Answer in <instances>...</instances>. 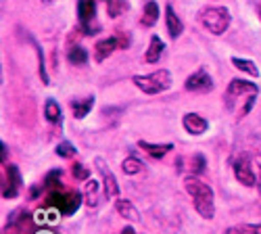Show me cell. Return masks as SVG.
I'll list each match as a JSON object with an SVG mask.
<instances>
[{
  "label": "cell",
  "instance_id": "obj_1",
  "mask_svg": "<svg viewBox=\"0 0 261 234\" xmlns=\"http://www.w3.org/2000/svg\"><path fill=\"white\" fill-rule=\"evenodd\" d=\"M184 188L186 193L192 197L194 209L203 220H213L215 216V195H213V188L205 182H201L199 178L188 176L184 180Z\"/></svg>",
  "mask_w": 261,
  "mask_h": 234
},
{
  "label": "cell",
  "instance_id": "obj_2",
  "mask_svg": "<svg viewBox=\"0 0 261 234\" xmlns=\"http://www.w3.org/2000/svg\"><path fill=\"white\" fill-rule=\"evenodd\" d=\"M46 190H48L46 193V205L59 209V214H63V216H73L80 209L82 201H84L82 193L75 188H63L61 184H57V186L46 188Z\"/></svg>",
  "mask_w": 261,
  "mask_h": 234
},
{
  "label": "cell",
  "instance_id": "obj_3",
  "mask_svg": "<svg viewBox=\"0 0 261 234\" xmlns=\"http://www.w3.org/2000/svg\"><path fill=\"white\" fill-rule=\"evenodd\" d=\"M201 23L205 25V30L213 36H222L228 28H230V11L226 7H207L199 13Z\"/></svg>",
  "mask_w": 261,
  "mask_h": 234
},
{
  "label": "cell",
  "instance_id": "obj_4",
  "mask_svg": "<svg viewBox=\"0 0 261 234\" xmlns=\"http://www.w3.org/2000/svg\"><path fill=\"white\" fill-rule=\"evenodd\" d=\"M132 82L144 94H161L171 86V73L167 69H157L146 75H134Z\"/></svg>",
  "mask_w": 261,
  "mask_h": 234
},
{
  "label": "cell",
  "instance_id": "obj_5",
  "mask_svg": "<svg viewBox=\"0 0 261 234\" xmlns=\"http://www.w3.org/2000/svg\"><path fill=\"white\" fill-rule=\"evenodd\" d=\"M21 174L15 165H5L3 174V199H15L21 190Z\"/></svg>",
  "mask_w": 261,
  "mask_h": 234
},
{
  "label": "cell",
  "instance_id": "obj_6",
  "mask_svg": "<svg viewBox=\"0 0 261 234\" xmlns=\"http://www.w3.org/2000/svg\"><path fill=\"white\" fill-rule=\"evenodd\" d=\"M94 165H96V169H98L100 176H102L105 195H107V197H111V199H115V197L119 195V184H117L115 174L111 172V169H109V165H107V161H105L102 157H96V159H94Z\"/></svg>",
  "mask_w": 261,
  "mask_h": 234
},
{
  "label": "cell",
  "instance_id": "obj_7",
  "mask_svg": "<svg viewBox=\"0 0 261 234\" xmlns=\"http://www.w3.org/2000/svg\"><path fill=\"white\" fill-rule=\"evenodd\" d=\"M184 88H186L188 92H211V90H213V77L201 67V69L194 71L192 75L186 77Z\"/></svg>",
  "mask_w": 261,
  "mask_h": 234
},
{
  "label": "cell",
  "instance_id": "obj_8",
  "mask_svg": "<svg viewBox=\"0 0 261 234\" xmlns=\"http://www.w3.org/2000/svg\"><path fill=\"white\" fill-rule=\"evenodd\" d=\"M232 167H234V176H236V180L241 182L243 186H255V184H257V174H255V169H253V165L249 163L247 157H238V159H234Z\"/></svg>",
  "mask_w": 261,
  "mask_h": 234
},
{
  "label": "cell",
  "instance_id": "obj_9",
  "mask_svg": "<svg viewBox=\"0 0 261 234\" xmlns=\"http://www.w3.org/2000/svg\"><path fill=\"white\" fill-rule=\"evenodd\" d=\"M243 94H259V86H257V84L247 82V80L234 77V80L228 84V90H226V100H228V105L232 102L234 96H243Z\"/></svg>",
  "mask_w": 261,
  "mask_h": 234
},
{
  "label": "cell",
  "instance_id": "obj_10",
  "mask_svg": "<svg viewBox=\"0 0 261 234\" xmlns=\"http://www.w3.org/2000/svg\"><path fill=\"white\" fill-rule=\"evenodd\" d=\"M182 125H184V130L192 136H201L209 130V121L199 113H186L184 119H182Z\"/></svg>",
  "mask_w": 261,
  "mask_h": 234
},
{
  "label": "cell",
  "instance_id": "obj_11",
  "mask_svg": "<svg viewBox=\"0 0 261 234\" xmlns=\"http://www.w3.org/2000/svg\"><path fill=\"white\" fill-rule=\"evenodd\" d=\"M115 48H119L117 36H113V38H105V40H98V42H96V46H94V59H96L98 63H102L105 59L111 57V53H113Z\"/></svg>",
  "mask_w": 261,
  "mask_h": 234
},
{
  "label": "cell",
  "instance_id": "obj_12",
  "mask_svg": "<svg viewBox=\"0 0 261 234\" xmlns=\"http://www.w3.org/2000/svg\"><path fill=\"white\" fill-rule=\"evenodd\" d=\"M165 21H167V32H169V36H171L173 40L180 38V36H182V32H184V25H182L180 17L176 15V11H173V7H171V5H167V7H165Z\"/></svg>",
  "mask_w": 261,
  "mask_h": 234
},
{
  "label": "cell",
  "instance_id": "obj_13",
  "mask_svg": "<svg viewBox=\"0 0 261 234\" xmlns=\"http://www.w3.org/2000/svg\"><path fill=\"white\" fill-rule=\"evenodd\" d=\"M163 50H165V42L159 36H153L148 42L146 53H144V61L146 63H159V59L163 57Z\"/></svg>",
  "mask_w": 261,
  "mask_h": 234
},
{
  "label": "cell",
  "instance_id": "obj_14",
  "mask_svg": "<svg viewBox=\"0 0 261 234\" xmlns=\"http://www.w3.org/2000/svg\"><path fill=\"white\" fill-rule=\"evenodd\" d=\"M138 146L142 148L144 153H148L150 157H155V159H161L165 157L169 151H173V144L171 142H163V144H153V142H146V140H140Z\"/></svg>",
  "mask_w": 261,
  "mask_h": 234
},
{
  "label": "cell",
  "instance_id": "obj_15",
  "mask_svg": "<svg viewBox=\"0 0 261 234\" xmlns=\"http://www.w3.org/2000/svg\"><path fill=\"white\" fill-rule=\"evenodd\" d=\"M77 15H80V21H82V28L92 23L94 17H96V3L94 0H80L77 3Z\"/></svg>",
  "mask_w": 261,
  "mask_h": 234
},
{
  "label": "cell",
  "instance_id": "obj_16",
  "mask_svg": "<svg viewBox=\"0 0 261 234\" xmlns=\"http://www.w3.org/2000/svg\"><path fill=\"white\" fill-rule=\"evenodd\" d=\"M94 107V96H86V98H80V100H71V111H73V117L75 119H84L88 115Z\"/></svg>",
  "mask_w": 261,
  "mask_h": 234
},
{
  "label": "cell",
  "instance_id": "obj_17",
  "mask_svg": "<svg viewBox=\"0 0 261 234\" xmlns=\"http://www.w3.org/2000/svg\"><path fill=\"white\" fill-rule=\"evenodd\" d=\"M115 209H117V214L129 222H138L140 220V214H138V209L134 207L132 201H127V199H119L115 203Z\"/></svg>",
  "mask_w": 261,
  "mask_h": 234
},
{
  "label": "cell",
  "instance_id": "obj_18",
  "mask_svg": "<svg viewBox=\"0 0 261 234\" xmlns=\"http://www.w3.org/2000/svg\"><path fill=\"white\" fill-rule=\"evenodd\" d=\"M157 21H159V5L155 3V0H148V3L144 5V13H142L140 23L144 28H153Z\"/></svg>",
  "mask_w": 261,
  "mask_h": 234
},
{
  "label": "cell",
  "instance_id": "obj_19",
  "mask_svg": "<svg viewBox=\"0 0 261 234\" xmlns=\"http://www.w3.org/2000/svg\"><path fill=\"white\" fill-rule=\"evenodd\" d=\"M232 65L236 67V69H241V71H245V73H249L251 77H259V69H257V65L253 61H249V59H241V57H232Z\"/></svg>",
  "mask_w": 261,
  "mask_h": 234
},
{
  "label": "cell",
  "instance_id": "obj_20",
  "mask_svg": "<svg viewBox=\"0 0 261 234\" xmlns=\"http://www.w3.org/2000/svg\"><path fill=\"white\" fill-rule=\"evenodd\" d=\"M144 169V163L140 161V159H136V157H127L123 163H121V172L125 174V176H136V174H140Z\"/></svg>",
  "mask_w": 261,
  "mask_h": 234
},
{
  "label": "cell",
  "instance_id": "obj_21",
  "mask_svg": "<svg viewBox=\"0 0 261 234\" xmlns=\"http://www.w3.org/2000/svg\"><path fill=\"white\" fill-rule=\"evenodd\" d=\"M44 117L50 121V123H61V107L55 98H48L46 105H44Z\"/></svg>",
  "mask_w": 261,
  "mask_h": 234
},
{
  "label": "cell",
  "instance_id": "obj_22",
  "mask_svg": "<svg viewBox=\"0 0 261 234\" xmlns=\"http://www.w3.org/2000/svg\"><path fill=\"white\" fill-rule=\"evenodd\" d=\"M67 59H69L71 65H86V63H88V50L82 48V46H73L67 53Z\"/></svg>",
  "mask_w": 261,
  "mask_h": 234
},
{
  "label": "cell",
  "instance_id": "obj_23",
  "mask_svg": "<svg viewBox=\"0 0 261 234\" xmlns=\"http://www.w3.org/2000/svg\"><path fill=\"white\" fill-rule=\"evenodd\" d=\"M100 201L98 197V184L94 180H86V203H88L90 207H96Z\"/></svg>",
  "mask_w": 261,
  "mask_h": 234
},
{
  "label": "cell",
  "instance_id": "obj_24",
  "mask_svg": "<svg viewBox=\"0 0 261 234\" xmlns=\"http://www.w3.org/2000/svg\"><path fill=\"white\" fill-rule=\"evenodd\" d=\"M127 11V0H107V13L109 17H119L121 13Z\"/></svg>",
  "mask_w": 261,
  "mask_h": 234
},
{
  "label": "cell",
  "instance_id": "obj_25",
  "mask_svg": "<svg viewBox=\"0 0 261 234\" xmlns=\"http://www.w3.org/2000/svg\"><path fill=\"white\" fill-rule=\"evenodd\" d=\"M30 42L36 46V50H38V73H40V77H42V84H48V73H46V65H44V55H42V48H40V44L34 40V38H30Z\"/></svg>",
  "mask_w": 261,
  "mask_h": 234
},
{
  "label": "cell",
  "instance_id": "obj_26",
  "mask_svg": "<svg viewBox=\"0 0 261 234\" xmlns=\"http://www.w3.org/2000/svg\"><path fill=\"white\" fill-rule=\"evenodd\" d=\"M205 167H207V161H205V157H203L201 153H197V155L192 157V163H190L192 174H194V176H201V174L205 172Z\"/></svg>",
  "mask_w": 261,
  "mask_h": 234
},
{
  "label": "cell",
  "instance_id": "obj_27",
  "mask_svg": "<svg viewBox=\"0 0 261 234\" xmlns=\"http://www.w3.org/2000/svg\"><path fill=\"white\" fill-rule=\"evenodd\" d=\"M57 155L63 159H71L75 155V146L71 142H61V144H57Z\"/></svg>",
  "mask_w": 261,
  "mask_h": 234
},
{
  "label": "cell",
  "instance_id": "obj_28",
  "mask_svg": "<svg viewBox=\"0 0 261 234\" xmlns=\"http://www.w3.org/2000/svg\"><path fill=\"white\" fill-rule=\"evenodd\" d=\"M61 176H63V169H61V167H59V169H53V172H48L46 178H44V188H53V186L61 184V182H59Z\"/></svg>",
  "mask_w": 261,
  "mask_h": 234
},
{
  "label": "cell",
  "instance_id": "obj_29",
  "mask_svg": "<svg viewBox=\"0 0 261 234\" xmlns=\"http://www.w3.org/2000/svg\"><path fill=\"white\" fill-rule=\"evenodd\" d=\"M71 172H73V178H75V180H84V182L90 180V169L86 167L84 163H75Z\"/></svg>",
  "mask_w": 261,
  "mask_h": 234
},
{
  "label": "cell",
  "instance_id": "obj_30",
  "mask_svg": "<svg viewBox=\"0 0 261 234\" xmlns=\"http://www.w3.org/2000/svg\"><path fill=\"white\" fill-rule=\"evenodd\" d=\"M253 167H255V174H257V188H259V195H261V155L253 157Z\"/></svg>",
  "mask_w": 261,
  "mask_h": 234
},
{
  "label": "cell",
  "instance_id": "obj_31",
  "mask_svg": "<svg viewBox=\"0 0 261 234\" xmlns=\"http://www.w3.org/2000/svg\"><path fill=\"white\" fill-rule=\"evenodd\" d=\"M243 230L247 234H261V224H243Z\"/></svg>",
  "mask_w": 261,
  "mask_h": 234
},
{
  "label": "cell",
  "instance_id": "obj_32",
  "mask_svg": "<svg viewBox=\"0 0 261 234\" xmlns=\"http://www.w3.org/2000/svg\"><path fill=\"white\" fill-rule=\"evenodd\" d=\"M222 234H247V232L243 230V226H241V228H236V226H234V228H226Z\"/></svg>",
  "mask_w": 261,
  "mask_h": 234
},
{
  "label": "cell",
  "instance_id": "obj_33",
  "mask_svg": "<svg viewBox=\"0 0 261 234\" xmlns=\"http://www.w3.org/2000/svg\"><path fill=\"white\" fill-rule=\"evenodd\" d=\"M7 155H9V146L7 142H3V165H7Z\"/></svg>",
  "mask_w": 261,
  "mask_h": 234
},
{
  "label": "cell",
  "instance_id": "obj_34",
  "mask_svg": "<svg viewBox=\"0 0 261 234\" xmlns=\"http://www.w3.org/2000/svg\"><path fill=\"white\" fill-rule=\"evenodd\" d=\"M121 234H136V232H134V228H132V226H125V228L121 230Z\"/></svg>",
  "mask_w": 261,
  "mask_h": 234
},
{
  "label": "cell",
  "instance_id": "obj_35",
  "mask_svg": "<svg viewBox=\"0 0 261 234\" xmlns=\"http://www.w3.org/2000/svg\"><path fill=\"white\" fill-rule=\"evenodd\" d=\"M44 3H53V0H44Z\"/></svg>",
  "mask_w": 261,
  "mask_h": 234
}]
</instances>
